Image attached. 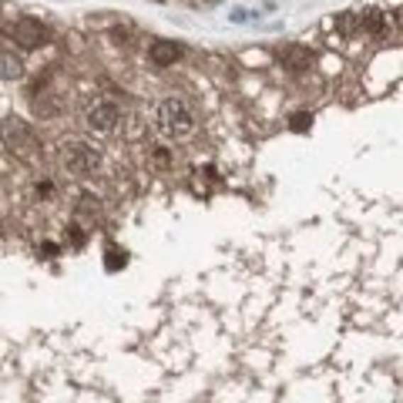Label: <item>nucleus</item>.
Instances as JSON below:
<instances>
[{
  "instance_id": "nucleus-11",
  "label": "nucleus",
  "mask_w": 403,
  "mask_h": 403,
  "mask_svg": "<svg viewBox=\"0 0 403 403\" xmlns=\"http://www.w3.org/2000/svg\"><path fill=\"white\" fill-rule=\"evenodd\" d=\"M40 252H44V259H54V255L61 252V245H57V242H44V245H40Z\"/></svg>"
},
{
  "instance_id": "nucleus-4",
  "label": "nucleus",
  "mask_w": 403,
  "mask_h": 403,
  "mask_svg": "<svg viewBox=\"0 0 403 403\" xmlns=\"http://www.w3.org/2000/svg\"><path fill=\"white\" fill-rule=\"evenodd\" d=\"M4 31H7V38H13L17 48H24V50L44 48L50 40V31L40 21H34V17H13V24L4 21Z\"/></svg>"
},
{
  "instance_id": "nucleus-6",
  "label": "nucleus",
  "mask_w": 403,
  "mask_h": 403,
  "mask_svg": "<svg viewBox=\"0 0 403 403\" xmlns=\"http://www.w3.org/2000/svg\"><path fill=\"white\" fill-rule=\"evenodd\" d=\"M148 57L158 64V67H168V64H175L178 57H182V48H178L175 40H155L148 48Z\"/></svg>"
},
{
  "instance_id": "nucleus-3",
  "label": "nucleus",
  "mask_w": 403,
  "mask_h": 403,
  "mask_svg": "<svg viewBox=\"0 0 403 403\" xmlns=\"http://www.w3.org/2000/svg\"><path fill=\"white\" fill-rule=\"evenodd\" d=\"M0 141H4L17 158H24V162L38 158V138H34V128L27 125L24 118H13V114L4 118V121H0Z\"/></svg>"
},
{
  "instance_id": "nucleus-9",
  "label": "nucleus",
  "mask_w": 403,
  "mask_h": 403,
  "mask_svg": "<svg viewBox=\"0 0 403 403\" xmlns=\"http://www.w3.org/2000/svg\"><path fill=\"white\" fill-rule=\"evenodd\" d=\"M128 265V252L118 249V245H108V252H104V269L108 272H118V269H125Z\"/></svg>"
},
{
  "instance_id": "nucleus-2",
  "label": "nucleus",
  "mask_w": 403,
  "mask_h": 403,
  "mask_svg": "<svg viewBox=\"0 0 403 403\" xmlns=\"http://www.w3.org/2000/svg\"><path fill=\"white\" fill-rule=\"evenodd\" d=\"M61 165H64V172H71V175L91 178L101 168V151L94 145H88V141L71 138L61 145Z\"/></svg>"
},
{
  "instance_id": "nucleus-5",
  "label": "nucleus",
  "mask_w": 403,
  "mask_h": 403,
  "mask_svg": "<svg viewBox=\"0 0 403 403\" xmlns=\"http://www.w3.org/2000/svg\"><path fill=\"white\" fill-rule=\"evenodd\" d=\"M118 121H121V108H118L114 101H108V98H94L88 104V111H84V125H88L91 131H98V135L114 131Z\"/></svg>"
},
{
  "instance_id": "nucleus-10",
  "label": "nucleus",
  "mask_w": 403,
  "mask_h": 403,
  "mask_svg": "<svg viewBox=\"0 0 403 403\" xmlns=\"http://www.w3.org/2000/svg\"><path fill=\"white\" fill-rule=\"evenodd\" d=\"M289 128H292V131H309V128H313V114H306V111H299V114H292V121H289Z\"/></svg>"
},
{
  "instance_id": "nucleus-1",
  "label": "nucleus",
  "mask_w": 403,
  "mask_h": 403,
  "mask_svg": "<svg viewBox=\"0 0 403 403\" xmlns=\"http://www.w3.org/2000/svg\"><path fill=\"white\" fill-rule=\"evenodd\" d=\"M155 121L162 128V135H168V138H175V141L189 138L192 131H195V114H192V108L182 98H165L155 108Z\"/></svg>"
},
{
  "instance_id": "nucleus-8",
  "label": "nucleus",
  "mask_w": 403,
  "mask_h": 403,
  "mask_svg": "<svg viewBox=\"0 0 403 403\" xmlns=\"http://www.w3.org/2000/svg\"><path fill=\"white\" fill-rule=\"evenodd\" d=\"M279 57H282V64H286L289 71H306V67L313 64V54L306 48H286Z\"/></svg>"
},
{
  "instance_id": "nucleus-7",
  "label": "nucleus",
  "mask_w": 403,
  "mask_h": 403,
  "mask_svg": "<svg viewBox=\"0 0 403 403\" xmlns=\"http://www.w3.org/2000/svg\"><path fill=\"white\" fill-rule=\"evenodd\" d=\"M0 77L4 81H21L24 77V61L13 50H0Z\"/></svg>"
}]
</instances>
